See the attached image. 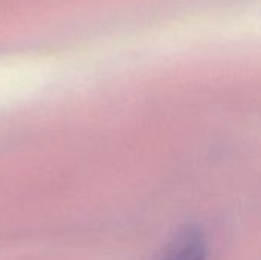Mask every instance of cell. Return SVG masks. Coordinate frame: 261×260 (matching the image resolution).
I'll list each match as a JSON object with an SVG mask.
<instances>
[{
	"mask_svg": "<svg viewBox=\"0 0 261 260\" xmlns=\"http://www.w3.org/2000/svg\"><path fill=\"white\" fill-rule=\"evenodd\" d=\"M154 260H206V241L196 227L180 230Z\"/></svg>",
	"mask_w": 261,
	"mask_h": 260,
	"instance_id": "obj_1",
	"label": "cell"
}]
</instances>
